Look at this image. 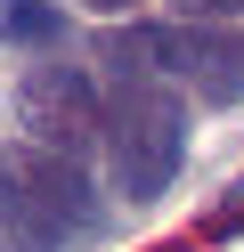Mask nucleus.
Here are the masks:
<instances>
[{
    "label": "nucleus",
    "instance_id": "obj_8",
    "mask_svg": "<svg viewBox=\"0 0 244 252\" xmlns=\"http://www.w3.org/2000/svg\"><path fill=\"white\" fill-rule=\"evenodd\" d=\"M90 8H106V17H114V8H130V0H90Z\"/></svg>",
    "mask_w": 244,
    "mask_h": 252
},
{
    "label": "nucleus",
    "instance_id": "obj_6",
    "mask_svg": "<svg viewBox=\"0 0 244 252\" xmlns=\"http://www.w3.org/2000/svg\"><path fill=\"white\" fill-rule=\"evenodd\" d=\"M211 236H244V179H236V203L211 212Z\"/></svg>",
    "mask_w": 244,
    "mask_h": 252
},
{
    "label": "nucleus",
    "instance_id": "obj_5",
    "mask_svg": "<svg viewBox=\"0 0 244 252\" xmlns=\"http://www.w3.org/2000/svg\"><path fill=\"white\" fill-rule=\"evenodd\" d=\"M57 33H65V17L41 8V0H8L0 8V41H57Z\"/></svg>",
    "mask_w": 244,
    "mask_h": 252
},
{
    "label": "nucleus",
    "instance_id": "obj_7",
    "mask_svg": "<svg viewBox=\"0 0 244 252\" xmlns=\"http://www.w3.org/2000/svg\"><path fill=\"white\" fill-rule=\"evenodd\" d=\"M187 17H204V25H220V17H244V0H179Z\"/></svg>",
    "mask_w": 244,
    "mask_h": 252
},
{
    "label": "nucleus",
    "instance_id": "obj_2",
    "mask_svg": "<svg viewBox=\"0 0 244 252\" xmlns=\"http://www.w3.org/2000/svg\"><path fill=\"white\" fill-rule=\"evenodd\" d=\"M98 228L81 163L49 147H0V252H65Z\"/></svg>",
    "mask_w": 244,
    "mask_h": 252
},
{
    "label": "nucleus",
    "instance_id": "obj_1",
    "mask_svg": "<svg viewBox=\"0 0 244 252\" xmlns=\"http://www.w3.org/2000/svg\"><path fill=\"white\" fill-rule=\"evenodd\" d=\"M98 147L130 203H155L187 163V106L155 73H106L98 90Z\"/></svg>",
    "mask_w": 244,
    "mask_h": 252
},
{
    "label": "nucleus",
    "instance_id": "obj_3",
    "mask_svg": "<svg viewBox=\"0 0 244 252\" xmlns=\"http://www.w3.org/2000/svg\"><path fill=\"white\" fill-rule=\"evenodd\" d=\"M106 73H155V82H187L204 106H236L244 98V41L204 25V17H187V25H122L106 41Z\"/></svg>",
    "mask_w": 244,
    "mask_h": 252
},
{
    "label": "nucleus",
    "instance_id": "obj_4",
    "mask_svg": "<svg viewBox=\"0 0 244 252\" xmlns=\"http://www.w3.org/2000/svg\"><path fill=\"white\" fill-rule=\"evenodd\" d=\"M16 122H25V147L81 163L98 147V82L81 65H33L16 82Z\"/></svg>",
    "mask_w": 244,
    "mask_h": 252
}]
</instances>
